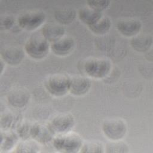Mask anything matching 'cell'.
Here are the masks:
<instances>
[{"label": "cell", "instance_id": "1", "mask_svg": "<svg viewBox=\"0 0 153 153\" xmlns=\"http://www.w3.org/2000/svg\"><path fill=\"white\" fill-rule=\"evenodd\" d=\"M51 143L57 152L76 153L80 152L84 140L79 134L72 130L55 135Z\"/></svg>", "mask_w": 153, "mask_h": 153}, {"label": "cell", "instance_id": "2", "mask_svg": "<svg viewBox=\"0 0 153 153\" xmlns=\"http://www.w3.org/2000/svg\"><path fill=\"white\" fill-rule=\"evenodd\" d=\"M24 51L30 59L40 60L45 59L50 51V43L41 34L30 36L25 42Z\"/></svg>", "mask_w": 153, "mask_h": 153}, {"label": "cell", "instance_id": "3", "mask_svg": "<svg viewBox=\"0 0 153 153\" xmlns=\"http://www.w3.org/2000/svg\"><path fill=\"white\" fill-rule=\"evenodd\" d=\"M112 68L111 62L103 57L89 58L83 65V70L86 76L95 79H102L108 76Z\"/></svg>", "mask_w": 153, "mask_h": 153}, {"label": "cell", "instance_id": "4", "mask_svg": "<svg viewBox=\"0 0 153 153\" xmlns=\"http://www.w3.org/2000/svg\"><path fill=\"white\" fill-rule=\"evenodd\" d=\"M70 76L65 74H54L48 76L44 82L47 91L56 97H61L69 93Z\"/></svg>", "mask_w": 153, "mask_h": 153}, {"label": "cell", "instance_id": "5", "mask_svg": "<svg viewBox=\"0 0 153 153\" xmlns=\"http://www.w3.org/2000/svg\"><path fill=\"white\" fill-rule=\"evenodd\" d=\"M103 135L109 140L123 139L127 133V125L125 120L120 118L106 119L102 124Z\"/></svg>", "mask_w": 153, "mask_h": 153}, {"label": "cell", "instance_id": "6", "mask_svg": "<svg viewBox=\"0 0 153 153\" xmlns=\"http://www.w3.org/2000/svg\"><path fill=\"white\" fill-rule=\"evenodd\" d=\"M46 14L40 10L30 11L21 14L16 19L19 26L27 31H34L45 23Z\"/></svg>", "mask_w": 153, "mask_h": 153}, {"label": "cell", "instance_id": "7", "mask_svg": "<svg viewBox=\"0 0 153 153\" xmlns=\"http://www.w3.org/2000/svg\"><path fill=\"white\" fill-rule=\"evenodd\" d=\"M55 135L72 131L75 125L72 114L63 112L55 115L48 123Z\"/></svg>", "mask_w": 153, "mask_h": 153}, {"label": "cell", "instance_id": "8", "mask_svg": "<svg viewBox=\"0 0 153 153\" xmlns=\"http://www.w3.org/2000/svg\"><path fill=\"white\" fill-rule=\"evenodd\" d=\"M91 87L90 78L87 76L76 75L70 76L69 93L80 97L87 94Z\"/></svg>", "mask_w": 153, "mask_h": 153}, {"label": "cell", "instance_id": "9", "mask_svg": "<svg viewBox=\"0 0 153 153\" xmlns=\"http://www.w3.org/2000/svg\"><path fill=\"white\" fill-rule=\"evenodd\" d=\"M142 22L137 19H123L118 20L116 25L117 31L123 36L131 38L140 33Z\"/></svg>", "mask_w": 153, "mask_h": 153}, {"label": "cell", "instance_id": "10", "mask_svg": "<svg viewBox=\"0 0 153 153\" xmlns=\"http://www.w3.org/2000/svg\"><path fill=\"white\" fill-rule=\"evenodd\" d=\"M55 134L48 123H33L31 138L39 143L41 145L51 142Z\"/></svg>", "mask_w": 153, "mask_h": 153}, {"label": "cell", "instance_id": "11", "mask_svg": "<svg viewBox=\"0 0 153 153\" xmlns=\"http://www.w3.org/2000/svg\"><path fill=\"white\" fill-rule=\"evenodd\" d=\"M75 47L74 39L65 35L59 39L50 44V51L56 56L66 57L69 55Z\"/></svg>", "mask_w": 153, "mask_h": 153}, {"label": "cell", "instance_id": "12", "mask_svg": "<svg viewBox=\"0 0 153 153\" xmlns=\"http://www.w3.org/2000/svg\"><path fill=\"white\" fill-rule=\"evenodd\" d=\"M23 48L18 47H8L4 48L1 50V59L6 65L10 66H17L20 65L25 56Z\"/></svg>", "mask_w": 153, "mask_h": 153}, {"label": "cell", "instance_id": "13", "mask_svg": "<svg viewBox=\"0 0 153 153\" xmlns=\"http://www.w3.org/2000/svg\"><path fill=\"white\" fill-rule=\"evenodd\" d=\"M7 102L13 108L20 109L26 106L29 103V93L23 88H15L11 90L7 95Z\"/></svg>", "mask_w": 153, "mask_h": 153}, {"label": "cell", "instance_id": "14", "mask_svg": "<svg viewBox=\"0 0 153 153\" xmlns=\"http://www.w3.org/2000/svg\"><path fill=\"white\" fill-rule=\"evenodd\" d=\"M20 139L14 130H1L0 153L14 151Z\"/></svg>", "mask_w": 153, "mask_h": 153}, {"label": "cell", "instance_id": "15", "mask_svg": "<svg viewBox=\"0 0 153 153\" xmlns=\"http://www.w3.org/2000/svg\"><path fill=\"white\" fill-rule=\"evenodd\" d=\"M41 29V34L50 44L66 35L65 27L57 23H45Z\"/></svg>", "mask_w": 153, "mask_h": 153}, {"label": "cell", "instance_id": "16", "mask_svg": "<svg viewBox=\"0 0 153 153\" xmlns=\"http://www.w3.org/2000/svg\"><path fill=\"white\" fill-rule=\"evenodd\" d=\"M153 39L150 34L140 33L130 38L131 48L138 53H146L152 46Z\"/></svg>", "mask_w": 153, "mask_h": 153}, {"label": "cell", "instance_id": "17", "mask_svg": "<svg viewBox=\"0 0 153 153\" xmlns=\"http://www.w3.org/2000/svg\"><path fill=\"white\" fill-rule=\"evenodd\" d=\"M22 120L20 114L17 111L5 110L1 115V130H15L19 123Z\"/></svg>", "mask_w": 153, "mask_h": 153}, {"label": "cell", "instance_id": "18", "mask_svg": "<svg viewBox=\"0 0 153 153\" xmlns=\"http://www.w3.org/2000/svg\"><path fill=\"white\" fill-rule=\"evenodd\" d=\"M103 15V13L98 12L87 5L79 8L77 12L79 20L87 27L95 23Z\"/></svg>", "mask_w": 153, "mask_h": 153}, {"label": "cell", "instance_id": "19", "mask_svg": "<svg viewBox=\"0 0 153 153\" xmlns=\"http://www.w3.org/2000/svg\"><path fill=\"white\" fill-rule=\"evenodd\" d=\"M77 17V12L71 7H65L57 9L54 13L56 23L64 26L72 23Z\"/></svg>", "mask_w": 153, "mask_h": 153}, {"label": "cell", "instance_id": "20", "mask_svg": "<svg viewBox=\"0 0 153 153\" xmlns=\"http://www.w3.org/2000/svg\"><path fill=\"white\" fill-rule=\"evenodd\" d=\"M111 27V19L109 17L103 15L95 23L87 27L93 34L101 36L108 33Z\"/></svg>", "mask_w": 153, "mask_h": 153}, {"label": "cell", "instance_id": "21", "mask_svg": "<svg viewBox=\"0 0 153 153\" xmlns=\"http://www.w3.org/2000/svg\"><path fill=\"white\" fill-rule=\"evenodd\" d=\"M41 145L33 139L20 140L14 152L18 153H37L41 151Z\"/></svg>", "mask_w": 153, "mask_h": 153}, {"label": "cell", "instance_id": "22", "mask_svg": "<svg viewBox=\"0 0 153 153\" xmlns=\"http://www.w3.org/2000/svg\"><path fill=\"white\" fill-rule=\"evenodd\" d=\"M129 151V146L123 139L109 140L105 144V152L106 153H127Z\"/></svg>", "mask_w": 153, "mask_h": 153}, {"label": "cell", "instance_id": "23", "mask_svg": "<svg viewBox=\"0 0 153 153\" xmlns=\"http://www.w3.org/2000/svg\"><path fill=\"white\" fill-rule=\"evenodd\" d=\"M79 152L103 153L105 152V144L98 140L84 141Z\"/></svg>", "mask_w": 153, "mask_h": 153}, {"label": "cell", "instance_id": "24", "mask_svg": "<svg viewBox=\"0 0 153 153\" xmlns=\"http://www.w3.org/2000/svg\"><path fill=\"white\" fill-rule=\"evenodd\" d=\"M33 123L27 120H22L14 130L17 133L20 140H25L31 138L32 128Z\"/></svg>", "mask_w": 153, "mask_h": 153}, {"label": "cell", "instance_id": "25", "mask_svg": "<svg viewBox=\"0 0 153 153\" xmlns=\"http://www.w3.org/2000/svg\"><path fill=\"white\" fill-rule=\"evenodd\" d=\"M87 6L100 13L106 10L110 7L111 2L107 1H88Z\"/></svg>", "mask_w": 153, "mask_h": 153}, {"label": "cell", "instance_id": "26", "mask_svg": "<svg viewBox=\"0 0 153 153\" xmlns=\"http://www.w3.org/2000/svg\"><path fill=\"white\" fill-rule=\"evenodd\" d=\"M16 22V19L11 16H5L1 20V26L5 30H8L13 27Z\"/></svg>", "mask_w": 153, "mask_h": 153}, {"label": "cell", "instance_id": "27", "mask_svg": "<svg viewBox=\"0 0 153 153\" xmlns=\"http://www.w3.org/2000/svg\"><path fill=\"white\" fill-rule=\"evenodd\" d=\"M5 63L4 62V61L1 59L0 58V66H1V75H2L3 74V72H4L5 71Z\"/></svg>", "mask_w": 153, "mask_h": 153}]
</instances>
